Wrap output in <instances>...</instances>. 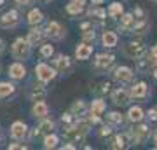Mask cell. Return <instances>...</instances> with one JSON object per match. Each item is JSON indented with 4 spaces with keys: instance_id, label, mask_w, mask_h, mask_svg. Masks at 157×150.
Wrapping results in <instances>:
<instances>
[{
    "instance_id": "obj_41",
    "label": "cell",
    "mask_w": 157,
    "mask_h": 150,
    "mask_svg": "<svg viewBox=\"0 0 157 150\" xmlns=\"http://www.w3.org/2000/svg\"><path fill=\"white\" fill-rule=\"evenodd\" d=\"M63 148H68V150H73V148H75V145H72V143H68V145H65V147H63Z\"/></svg>"
},
{
    "instance_id": "obj_10",
    "label": "cell",
    "mask_w": 157,
    "mask_h": 150,
    "mask_svg": "<svg viewBox=\"0 0 157 150\" xmlns=\"http://www.w3.org/2000/svg\"><path fill=\"white\" fill-rule=\"evenodd\" d=\"M129 94H131V98H145V96L148 94V86H147L145 82H136L135 86L131 87Z\"/></svg>"
},
{
    "instance_id": "obj_25",
    "label": "cell",
    "mask_w": 157,
    "mask_h": 150,
    "mask_svg": "<svg viewBox=\"0 0 157 150\" xmlns=\"http://www.w3.org/2000/svg\"><path fill=\"white\" fill-rule=\"evenodd\" d=\"M42 19H44V16H42V12L37 11V9H33V11L28 14V23L32 25V26H35V25H39V23H42Z\"/></svg>"
},
{
    "instance_id": "obj_14",
    "label": "cell",
    "mask_w": 157,
    "mask_h": 150,
    "mask_svg": "<svg viewBox=\"0 0 157 150\" xmlns=\"http://www.w3.org/2000/svg\"><path fill=\"white\" fill-rule=\"evenodd\" d=\"M45 96H47V91H45L44 86H33L30 89V98L33 101H44Z\"/></svg>"
},
{
    "instance_id": "obj_44",
    "label": "cell",
    "mask_w": 157,
    "mask_h": 150,
    "mask_svg": "<svg viewBox=\"0 0 157 150\" xmlns=\"http://www.w3.org/2000/svg\"><path fill=\"white\" fill-rule=\"evenodd\" d=\"M154 77L157 79V67H155V70H154Z\"/></svg>"
},
{
    "instance_id": "obj_1",
    "label": "cell",
    "mask_w": 157,
    "mask_h": 150,
    "mask_svg": "<svg viewBox=\"0 0 157 150\" xmlns=\"http://www.w3.org/2000/svg\"><path fill=\"white\" fill-rule=\"evenodd\" d=\"M124 52L129 58H133V60H140V58L147 56V47L141 40H135V42H131V44H128L124 47Z\"/></svg>"
},
{
    "instance_id": "obj_27",
    "label": "cell",
    "mask_w": 157,
    "mask_h": 150,
    "mask_svg": "<svg viewBox=\"0 0 157 150\" xmlns=\"http://www.w3.org/2000/svg\"><path fill=\"white\" fill-rule=\"evenodd\" d=\"M14 93V86L9 82H0V98H6V96Z\"/></svg>"
},
{
    "instance_id": "obj_26",
    "label": "cell",
    "mask_w": 157,
    "mask_h": 150,
    "mask_svg": "<svg viewBox=\"0 0 157 150\" xmlns=\"http://www.w3.org/2000/svg\"><path fill=\"white\" fill-rule=\"evenodd\" d=\"M131 131H133V133H135L136 136L141 140V141H143L145 138H148V136H150V129H148V126H138V128L131 129Z\"/></svg>"
},
{
    "instance_id": "obj_12",
    "label": "cell",
    "mask_w": 157,
    "mask_h": 150,
    "mask_svg": "<svg viewBox=\"0 0 157 150\" xmlns=\"http://www.w3.org/2000/svg\"><path fill=\"white\" fill-rule=\"evenodd\" d=\"M11 136L14 140H23L26 136V126L23 122H14L11 128Z\"/></svg>"
},
{
    "instance_id": "obj_38",
    "label": "cell",
    "mask_w": 157,
    "mask_h": 150,
    "mask_svg": "<svg viewBox=\"0 0 157 150\" xmlns=\"http://www.w3.org/2000/svg\"><path fill=\"white\" fill-rule=\"evenodd\" d=\"M9 148H11V150H14V148H26V147H23V145L14 143V145H9Z\"/></svg>"
},
{
    "instance_id": "obj_46",
    "label": "cell",
    "mask_w": 157,
    "mask_h": 150,
    "mask_svg": "<svg viewBox=\"0 0 157 150\" xmlns=\"http://www.w3.org/2000/svg\"><path fill=\"white\" fill-rule=\"evenodd\" d=\"M152 2H155V4H157V0H152Z\"/></svg>"
},
{
    "instance_id": "obj_42",
    "label": "cell",
    "mask_w": 157,
    "mask_h": 150,
    "mask_svg": "<svg viewBox=\"0 0 157 150\" xmlns=\"http://www.w3.org/2000/svg\"><path fill=\"white\" fill-rule=\"evenodd\" d=\"M75 2H78L80 6H84V4H86V0H75Z\"/></svg>"
},
{
    "instance_id": "obj_30",
    "label": "cell",
    "mask_w": 157,
    "mask_h": 150,
    "mask_svg": "<svg viewBox=\"0 0 157 150\" xmlns=\"http://www.w3.org/2000/svg\"><path fill=\"white\" fill-rule=\"evenodd\" d=\"M52 128H54V122H52V121H42V124L39 126V134L40 133L49 134L51 131H52Z\"/></svg>"
},
{
    "instance_id": "obj_23",
    "label": "cell",
    "mask_w": 157,
    "mask_h": 150,
    "mask_svg": "<svg viewBox=\"0 0 157 150\" xmlns=\"http://www.w3.org/2000/svg\"><path fill=\"white\" fill-rule=\"evenodd\" d=\"M105 108H107V105L103 100H94L91 103V113H94V115H101L105 112Z\"/></svg>"
},
{
    "instance_id": "obj_40",
    "label": "cell",
    "mask_w": 157,
    "mask_h": 150,
    "mask_svg": "<svg viewBox=\"0 0 157 150\" xmlns=\"http://www.w3.org/2000/svg\"><path fill=\"white\" fill-rule=\"evenodd\" d=\"M152 56H154V58H157V44L154 45V47H152V52H150Z\"/></svg>"
},
{
    "instance_id": "obj_39",
    "label": "cell",
    "mask_w": 157,
    "mask_h": 150,
    "mask_svg": "<svg viewBox=\"0 0 157 150\" xmlns=\"http://www.w3.org/2000/svg\"><path fill=\"white\" fill-rule=\"evenodd\" d=\"M17 4H19V6H28L30 2H32V0H16Z\"/></svg>"
},
{
    "instance_id": "obj_36",
    "label": "cell",
    "mask_w": 157,
    "mask_h": 150,
    "mask_svg": "<svg viewBox=\"0 0 157 150\" xmlns=\"http://www.w3.org/2000/svg\"><path fill=\"white\" fill-rule=\"evenodd\" d=\"M148 119H150V121H157V108L148 110Z\"/></svg>"
},
{
    "instance_id": "obj_34",
    "label": "cell",
    "mask_w": 157,
    "mask_h": 150,
    "mask_svg": "<svg viewBox=\"0 0 157 150\" xmlns=\"http://www.w3.org/2000/svg\"><path fill=\"white\" fill-rule=\"evenodd\" d=\"M40 54L44 56V58H49V56L54 54V49H52V45L47 44V45H42V49H40Z\"/></svg>"
},
{
    "instance_id": "obj_15",
    "label": "cell",
    "mask_w": 157,
    "mask_h": 150,
    "mask_svg": "<svg viewBox=\"0 0 157 150\" xmlns=\"http://www.w3.org/2000/svg\"><path fill=\"white\" fill-rule=\"evenodd\" d=\"M143 117H145V112L141 110L140 106H131L128 112V119L131 121V122H141L143 121Z\"/></svg>"
},
{
    "instance_id": "obj_32",
    "label": "cell",
    "mask_w": 157,
    "mask_h": 150,
    "mask_svg": "<svg viewBox=\"0 0 157 150\" xmlns=\"http://www.w3.org/2000/svg\"><path fill=\"white\" fill-rule=\"evenodd\" d=\"M84 112H86V105H84V101H75L72 106V113L73 115H84Z\"/></svg>"
},
{
    "instance_id": "obj_33",
    "label": "cell",
    "mask_w": 157,
    "mask_h": 150,
    "mask_svg": "<svg viewBox=\"0 0 157 150\" xmlns=\"http://www.w3.org/2000/svg\"><path fill=\"white\" fill-rule=\"evenodd\" d=\"M94 37H96V33H94V30H93V28H86L84 33H82L84 42H93V40H94Z\"/></svg>"
},
{
    "instance_id": "obj_21",
    "label": "cell",
    "mask_w": 157,
    "mask_h": 150,
    "mask_svg": "<svg viewBox=\"0 0 157 150\" xmlns=\"http://www.w3.org/2000/svg\"><path fill=\"white\" fill-rule=\"evenodd\" d=\"M110 147L115 148V150L126 148V147H128V136H126V133H124V134H117V136L112 140V145H110Z\"/></svg>"
},
{
    "instance_id": "obj_5",
    "label": "cell",
    "mask_w": 157,
    "mask_h": 150,
    "mask_svg": "<svg viewBox=\"0 0 157 150\" xmlns=\"http://www.w3.org/2000/svg\"><path fill=\"white\" fill-rule=\"evenodd\" d=\"M45 33L49 35L51 39L59 40V39H63V35H65V30H63V26L59 25V23L51 21V23H47V26H45Z\"/></svg>"
},
{
    "instance_id": "obj_24",
    "label": "cell",
    "mask_w": 157,
    "mask_h": 150,
    "mask_svg": "<svg viewBox=\"0 0 157 150\" xmlns=\"http://www.w3.org/2000/svg\"><path fill=\"white\" fill-rule=\"evenodd\" d=\"M73 128L77 129L78 133L86 134V133H87V131L91 129V122H89V119H87V121H84V119H78L77 122L73 124Z\"/></svg>"
},
{
    "instance_id": "obj_18",
    "label": "cell",
    "mask_w": 157,
    "mask_h": 150,
    "mask_svg": "<svg viewBox=\"0 0 157 150\" xmlns=\"http://www.w3.org/2000/svg\"><path fill=\"white\" fill-rule=\"evenodd\" d=\"M42 39H44V30H40V28H33V30H30L28 32V42L30 45H35L39 44V42H42Z\"/></svg>"
},
{
    "instance_id": "obj_16",
    "label": "cell",
    "mask_w": 157,
    "mask_h": 150,
    "mask_svg": "<svg viewBox=\"0 0 157 150\" xmlns=\"http://www.w3.org/2000/svg\"><path fill=\"white\" fill-rule=\"evenodd\" d=\"M87 14H89L91 21H96L98 25H101V23L105 21V17H107V12L103 11V9H100V7H93Z\"/></svg>"
},
{
    "instance_id": "obj_13",
    "label": "cell",
    "mask_w": 157,
    "mask_h": 150,
    "mask_svg": "<svg viewBox=\"0 0 157 150\" xmlns=\"http://www.w3.org/2000/svg\"><path fill=\"white\" fill-rule=\"evenodd\" d=\"M117 33L115 32H110V30H107V32H103V37H101V42H103V45L105 47H115L117 45Z\"/></svg>"
},
{
    "instance_id": "obj_35",
    "label": "cell",
    "mask_w": 157,
    "mask_h": 150,
    "mask_svg": "<svg viewBox=\"0 0 157 150\" xmlns=\"http://www.w3.org/2000/svg\"><path fill=\"white\" fill-rule=\"evenodd\" d=\"M110 134H112V129L108 128V126H103L100 129V136H110Z\"/></svg>"
},
{
    "instance_id": "obj_20",
    "label": "cell",
    "mask_w": 157,
    "mask_h": 150,
    "mask_svg": "<svg viewBox=\"0 0 157 150\" xmlns=\"http://www.w3.org/2000/svg\"><path fill=\"white\" fill-rule=\"evenodd\" d=\"M122 12H124V7L121 2H113V4H110V7H108V16L110 17H121L122 16Z\"/></svg>"
},
{
    "instance_id": "obj_4",
    "label": "cell",
    "mask_w": 157,
    "mask_h": 150,
    "mask_svg": "<svg viewBox=\"0 0 157 150\" xmlns=\"http://www.w3.org/2000/svg\"><path fill=\"white\" fill-rule=\"evenodd\" d=\"M113 60H115L113 54H98L94 60V68L98 72H107L108 68L112 67Z\"/></svg>"
},
{
    "instance_id": "obj_17",
    "label": "cell",
    "mask_w": 157,
    "mask_h": 150,
    "mask_svg": "<svg viewBox=\"0 0 157 150\" xmlns=\"http://www.w3.org/2000/svg\"><path fill=\"white\" fill-rule=\"evenodd\" d=\"M54 67H56L58 72H67V70H70V58L59 54L56 60H54Z\"/></svg>"
},
{
    "instance_id": "obj_45",
    "label": "cell",
    "mask_w": 157,
    "mask_h": 150,
    "mask_svg": "<svg viewBox=\"0 0 157 150\" xmlns=\"http://www.w3.org/2000/svg\"><path fill=\"white\" fill-rule=\"evenodd\" d=\"M2 2H4V0H0V6H2Z\"/></svg>"
},
{
    "instance_id": "obj_2",
    "label": "cell",
    "mask_w": 157,
    "mask_h": 150,
    "mask_svg": "<svg viewBox=\"0 0 157 150\" xmlns=\"http://www.w3.org/2000/svg\"><path fill=\"white\" fill-rule=\"evenodd\" d=\"M12 54L17 60H26L30 56V42L28 40H23V39H17L14 42V45H12Z\"/></svg>"
},
{
    "instance_id": "obj_29",
    "label": "cell",
    "mask_w": 157,
    "mask_h": 150,
    "mask_svg": "<svg viewBox=\"0 0 157 150\" xmlns=\"http://www.w3.org/2000/svg\"><path fill=\"white\" fill-rule=\"evenodd\" d=\"M82 9H84V6H80L78 2H75V0H72V2L67 6V12H68V14H80Z\"/></svg>"
},
{
    "instance_id": "obj_3",
    "label": "cell",
    "mask_w": 157,
    "mask_h": 150,
    "mask_svg": "<svg viewBox=\"0 0 157 150\" xmlns=\"http://www.w3.org/2000/svg\"><path fill=\"white\" fill-rule=\"evenodd\" d=\"M35 73H37V77H39L40 82H49V80H52V79L56 77V72H54V70L49 67V65H45V63H40V65H37V68H35Z\"/></svg>"
},
{
    "instance_id": "obj_9",
    "label": "cell",
    "mask_w": 157,
    "mask_h": 150,
    "mask_svg": "<svg viewBox=\"0 0 157 150\" xmlns=\"http://www.w3.org/2000/svg\"><path fill=\"white\" fill-rule=\"evenodd\" d=\"M135 23H136L135 14H131V12H122V16H121V28H122L124 32H133Z\"/></svg>"
},
{
    "instance_id": "obj_43",
    "label": "cell",
    "mask_w": 157,
    "mask_h": 150,
    "mask_svg": "<svg viewBox=\"0 0 157 150\" xmlns=\"http://www.w3.org/2000/svg\"><path fill=\"white\" fill-rule=\"evenodd\" d=\"M4 51V44H2V40H0V52Z\"/></svg>"
},
{
    "instance_id": "obj_37",
    "label": "cell",
    "mask_w": 157,
    "mask_h": 150,
    "mask_svg": "<svg viewBox=\"0 0 157 150\" xmlns=\"http://www.w3.org/2000/svg\"><path fill=\"white\" fill-rule=\"evenodd\" d=\"M100 91H101V93H108V91H110V84H108V82H105V84H101V86H100Z\"/></svg>"
},
{
    "instance_id": "obj_22",
    "label": "cell",
    "mask_w": 157,
    "mask_h": 150,
    "mask_svg": "<svg viewBox=\"0 0 157 150\" xmlns=\"http://www.w3.org/2000/svg\"><path fill=\"white\" fill-rule=\"evenodd\" d=\"M47 110H49V108H47V105H45L44 101H35V105H33V115L35 117H40V119H42V117H45L47 115Z\"/></svg>"
},
{
    "instance_id": "obj_6",
    "label": "cell",
    "mask_w": 157,
    "mask_h": 150,
    "mask_svg": "<svg viewBox=\"0 0 157 150\" xmlns=\"http://www.w3.org/2000/svg\"><path fill=\"white\" fill-rule=\"evenodd\" d=\"M113 79L117 82H131L133 80V70L129 67H117L115 72H113Z\"/></svg>"
},
{
    "instance_id": "obj_31",
    "label": "cell",
    "mask_w": 157,
    "mask_h": 150,
    "mask_svg": "<svg viewBox=\"0 0 157 150\" xmlns=\"http://www.w3.org/2000/svg\"><path fill=\"white\" fill-rule=\"evenodd\" d=\"M56 145H58V136L49 133L47 136H45V140H44V147L45 148H54Z\"/></svg>"
},
{
    "instance_id": "obj_19",
    "label": "cell",
    "mask_w": 157,
    "mask_h": 150,
    "mask_svg": "<svg viewBox=\"0 0 157 150\" xmlns=\"http://www.w3.org/2000/svg\"><path fill=\"white\" fill-rule=\"evenodd\" d=\"M9 73H11L12 79H23L25 73H26V70H25V67H23L21 63H14V65H11V68H9Z\"/></svg>"
},
{
    "instance_id": "obj_11",
    "label": "cell",
    "mask_w": 157,
    "mask_h": 150,
    "mask_svg": "<svg viewBox=\"0 0 157 150\" xmlns=\"http://www.w3.org/2000/svg\"><path fill=\"white\" fill-rule=\"evenodd\" d=\"M91 54H93V47L87 45V44H80V45H77V49H75V58L80 60V61L89 60Z\"/></svg>"
},
{
    "instance_id": "obj_8",
    "label": "cell",
    "mask_w": 157,
    "mask_h": 150,
    "mask_svg": "<svg viewBox=\"0 0 157 150\" xmlns=\"http://www.w3.org/2000/svg\"><path fill=\"white\" fill-rule=\"evenodd\" d=\"M17 21H19V17H17V12L16 11H9L6 12L4 16L0 17V26L2 28H12L16 26Z\"/></svg>"
},
{
    "instance_id": "obj_7",
    "label": "cell",
    "mask_w": 157,
    "mask_h": 150,
    "mask_svg": "<svg viewBox=\"0 0 157 150\" xmlns=\"http://www.w3.org/2000/svg\"><path fill=\"white\" fill-rule=\"evenodd\" d=\"M129 100H131V94H129L126 89H122V87H119V89H115L112 93V101L115 103V105H128L129 103Z\"/></svg>"
},
{
    "instance_id": "obj_28",
    "label": "cell",
    "mask_w": 157,
    "mask_h": 150,
    "mask_svg": "<svg viewBox=\"0 0 157 150\" xmlns=\"http://www.w3.org/2000/svg\"><path fill=\"white\" fill-rule=\"evenodd\" d=\"M108 122L112 124V126H121L124 122V117L119 113V112H112V113H108Z\"/></svg>"
}]
</instances>
